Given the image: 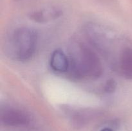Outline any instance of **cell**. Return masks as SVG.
<instances>
[{"label": "cell", "mask_w": 132, "mask_h": 131, "mask_svg": "<svg viewBox=\"0 0 132 131\" xmlns=\"http://www.w3.org/2000/svg\"><path fill=\"white\" fill-rule=\"evenodd\" d=\"M68 57L70 66L67 73L73 79L95 80L103 74L100 59L88 45L77 44Z\"/></svg>", "instance_id": "1"}, {"label": "cell", "mask_w": 132, "mask_h": 131, "mask_svg": "<svg viewBox=\"0 0 132 131\" xmlns=\"http://www.w3.org/2000/svg\"><path fill=\"white\" fill-rule=\"evenodd\" d=\"M37 35L28 27L17 28L10 35L8 42V52L17 61H27L34 55L37 48Z\"/></svg>", "instance_id": "2"}, {"label": "cell", "mask_w": 132, "mask_h": 131, "mask_svg": "<svg viewBox=\"0 0 132 131\" xmlns=\"http://www.w3.org/2000/svg\"><path fill=\"white\" fill-rule=\"evenodd\" d=\"M1 121L4 125L9 127H21L30 123L31 118L24 110L14 107H5L1 110Z\"/></svg>", "instance_id": "3"}, {"label": "cell", "mask_w": 132, "mask_h": 131, "mask_svg": "<svg viewBox=\"0 0 132 131\" xmlns=\"http://www.w3.org/2000/svg\"><path fill=\"white\" fill-rule=\"evenodd\" d=\"M61 15L62 12L60 9L52 6L33 12L30 15V18L37 23H45L58 19Z\"/></svg>", "instance_id": "4"}, {"label": "cell", "mask_w": 132, "mask_h": 131, "mask_svg": "<svg viewBox=\"0 0 132 131\" xmlns=\"http://www.w3.org/2000/svg\"><path fill=\"white\" fill-rule=\"evenodd\" d=\"M50 66L54 71L67 73L70 66L69 57L61 50H54L50 56Z\"/></svg>", "instance_id": "5"}, {"label": "cell", "mask_w": 132, "mask_h": 131, "mask_svg": "<svg viewBox=\"0 0 132 131\" xmlns=\"http://www.w3.org/2000/svg\"><path fill=\"white\" fill-rule=\"evenodd\" d=\"M118 67L122 77L132 80V48L126 47L121 51L118 59Z\"/></svg>", "instance_id": "6"}, {"label": "cell", "mask_w": 132, "mask_h": 131, "mask_svg": "<svg viewBox=\"0 0 132 131\" xmlns=\"http://www.w3.org/2000/svg\"><path fill=\"white\" fill-rule=\"evenodd\" d=\"M115 87H116V86L114 85L113 82H110L109 83H108L107 86H106V91L107 92L112 91L113 90H114Z\"/></svg>", "instance_id": "7"}, {"label": "cell", "mask_w": 132, "mask_h": 131, "mask_svg": "<svg viewBox=\"0 0 132 131\" xmlns=\"http://www.w3.org/2000/svg\"><path fill=\"white\" fill-rule=\"evenodd\" d=\"M101 131H113L112 128H108V127H106V128H103Z\"/></svg>", "instance_id": "8"}]
</instances>
